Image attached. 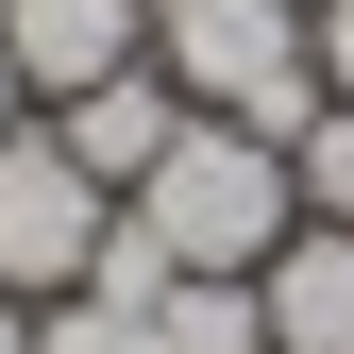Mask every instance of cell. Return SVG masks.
Instances as JSON below:
<instances>
[{"label": "cell", "mask_w": 354, "mask_h": 354, "mask_svg": "<svg viewBox=\"0 0 354 354\" xmlns=\"http://www.w3.org/2000/svg\"><path fill=\"white\" fill-rule=\"evenodd\" d=\"M136 219H152V253H169V270H270V253L304 236V169H287V136L186 118V136L152 152Z\"/></svg>", "instance_id": "6da1fadb"}, {"label": "cell", "mask_w": 354, "mask_h": 354, "mask_svg": "<svg viewBox=\"0 0 354 354\" xmlns=\"http://www.w3.org/2000/svg\"><path fill=\"white\" fill-rule=\"evenodd\" d=\"M152 68L236 136L321 118V0H152Z\"/></svg>", "instance_id": "7a4b0ae2"}, {"label": "cell", "mask_w": 354, "mask_h": 354, "mask_svg": "<svg viewBox=\"0 0 354 354\" xmlns=\"http://www.w3.org/2000/svg\"><path fill=\"white\" fill-rule=\"evenodd\" d=\"M102 219H118V186H84L51 118H17V136H0V304L84 287L102 270Z\"/></svg>", "instance_id": "3957f363"}, {"label": "cell", "mask_w": 354, "mask_h": 354, "mask_svg": "<svg viewBox=\"0 0 354 354\" xmlns=\"http://www.w3.org/2000/svg\"><path fill=\"white\" fill-rule=\"evenodd\" d=\"M34 118L68 136V169H84V186H118V203H136V186H152V152L186 136L203 102H186V84H169L152 51H136V68H102V84H68V102H34Z\"/></svg>", "instance_id": "277c9868"}, {"label": "cell", "mask_w": 354, "mask_h": 354, "mask_svg": "<svg viewBox=\"0 0 354 354\" xmlns=\"http://www.w3.org/2000/svg\"><path fill=\"white\" fill-rule=\"evenodd\" d=\"M0 51H17L34 102H68V84H102V68L152 51V0H0Z\"/></svg>", "instance_id": "5b68a950"}, {"label": "cell", "mask_w": 354, "mask_h": 354, "mask_svg": "<svg viewBox=\"0 0 354 354\" xmlns=\"http://www.w3.org/2000/svg\"><path fill=\"white\" fill-rule=\"evenodd\" d=\"M253 287H270V354H354V219H304Z\"/></svg>", "instance_id": "8992f818"}, {"label": "cell", "mask_w": 354, "mask_h": 354, "mask_svg": "<svg viewBox=\"0 0 354 354\" xmlns=\"http://www.w3.org/2000/svg\"><path fill=\"white\" fill-rule=\"evenodd\" d=\"M169 354H270V287L253 270H169Z\"/></svg>", "instance_id": "52a82bcc"}, {"label": "cell", "mask_w": 354, "mask_h": 354, "mask_svg": "<svg viewBox=\"0 0 354 354\" xmlns=\"http://www.w3.org/2000/svg\"><path fill=\"white\" fill-rule=\"evenodd\" d=\"M34 354H169V321L118 304V287H51L34 304Z\"/></svg>", "instance_id": "ba28073f"}, {"label": "cell", "mask_w": 354, "mask_h": 354, "mask_svg": "<svg viewBox=\"0 0 354 354\" xmlns=\"http://www.w3.org/2000/svg\"><path fill=\"white\" fill-rule=\"evenodd\" d=\"M287 169H304V219H354V102H321L287 136Z\"/></svg>", "instance_id": "9c48e42d"}, {"label": "cell", "mask_w": 354, "mask_h": 354, "mask_svg": "<svg viewBox=\"0 0 354 354\" xmlns=\"http://www.w3.org/2000/svg\"><path fill=\"white\" fill-rule=\"evenodd\" d=\"M321 102H354V0H321Z\"/></svg>", "instance_id": "30bf717a"}, {"label": "cell", "mask_w": 354, "mask_h": 354, "mask_svg": "<svg viewBox=\"0 0 354 354\" xmlns=\"http://www.w3.org/2000/svg\"><path fill=\"white\" fill-rule=\"evenodd\" d=\"M17 118H34V84H17V51H0V136H17Z\"/></svg>", "instance_id": "8fae6325"}, {"label": "cell", "mask_w": 354, "mask_h": 354, "mask_svg": "<svg viewBox=\"0 0 354 354\" xmlns=\"http://www.w3.org/2000/svg\"><path fill=\"white\" fill-rule=\"evenodd\" d=\"M0 354H34V304H0Z\"/></svg>", "instance_id": "7c38bea8"}]
</instances>
